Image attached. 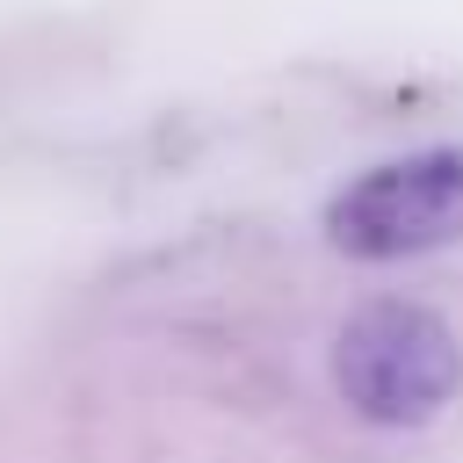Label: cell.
<instances>
[{
    "mask_svg": "<svg viewBox=\"0 0 463 463\" xmlns=\"http://www.w3.org/2000/svg\"><path fill=\"white\" fill-rule=\"evenodd\" d=\"M333 383L340 398L376 427H420L463 391V347L456 333L405 297L362 304L333 340Z\"/></svg>",
    "mask_w": 463,
    "mask_h": 463,
    "instance_id": "6da1fadb",
    "label": "cell"
},
{
    "mask_svg": "<svg viewBox=\"0 0 463 463\" xmlns=\"http://www.w3.org/2000/svg\"><path fill=\"white\" fill-rule=\"evenodd\" d=\"M326 239L354 260H405L463 239V145L405 152L326 203Z\"/></svg>",
    "mask_w": 463,
    "mask_h": 463,
    "instance_id": "7a4b0ae2",
    "label": "cell"
}]
</instances>
